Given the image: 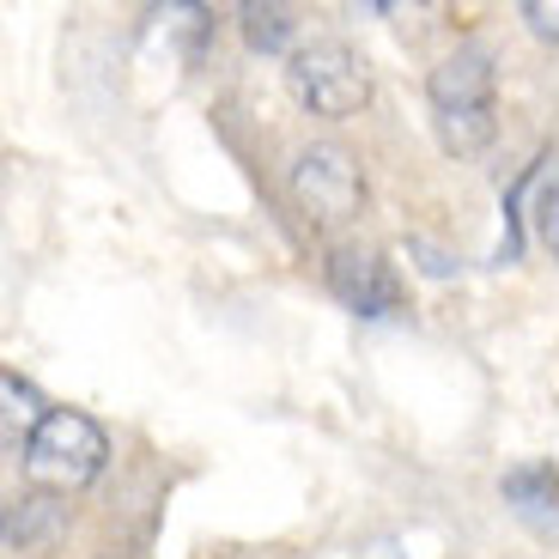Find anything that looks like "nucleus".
<instances>
[{
  "instance_id": "1a4fd4ad",
  "label": "nucleus",
  "mask_w": 559,
  "mask_h": 559,
  "mask_svg": "<svg viewBox=\"0 0 559 559\" xmlns=\"http://www.w3.org/2000/svg\"><path fill=\"white\" fill-rule=\"evenodd\" d=\"M238 25H243V43L262 49V56L286 49V37H293V13H286V7H243Z\"/></svg>"
},
{
  "instance_id": "7ed1b4c3",
  "label": "nucleus",
  "mask_w": 559,
  "mask_h": 559,
  "mask_svg": "<svg viewBox=\"0 0 559 559\" xmlns=\"http://www.w3.org/2000/svg\"><path fill=\"white\" fill-rule=\"evenodd\" d=\"M286 73H293V92H298V104H305L310 116H335V122H341V116L365 110V98H371L365 61L353 56L347 43H335V37L298 49Z\"/></svg>"
},
{
  "instance_id": "20e7f679",
  "label": "nucleus",
  "mask_w": 559,
  "mask_h": 559,
  "mask_svg": "<svg viewBox=\"0 0 559 559\" xmlns=\"http://www.w3.org/2000/svg\"><path fill=\"white\" fill-rule=\"evenodd\" d=\"M293 201L305 207L310 225L353 219V213H359V201H365L359 165H353L341 146H310V153H298V165H293Z\"/></svg>"
},
{
  "instance_id": "39448f33",
  "label": "nucleus",
  "mask_w": 559,
  "mask_h": 559,
  "mask_svg": "<svg viewBox=\"0 0 559 559\" xmlns=\"http://www.w3.org/2000/svg\"><path fill=\"white\" fill-rule=\"evenodd\" d=\"M329 293H335L353 317H390V310L402 305V280H395V267L383 262L378 250L341 243V250H329Z\"/></svg>"
},
{
  "instance_id": "0eeeda50",
  "label": "nucleus",
  "mask_w": 559,
  "mask_h": 559,
  "mask_svg": "<svg viewBox=\"0 0 559 559\" xmlns=\"http://www.w3.org/2000/svg\"><path fill=\"white\" fill-rule=\"evenodd\" d=\"M0 395H7V444L19 450V432H25V444H31L37 426L49 419V414H43V402H37V390H31L19 371H7V378H0Z\"/></svg>"
},
{
  "instance_id": "6e6552de",
  "label": "nucleus",
  "mask_w": 559,
  "mask_h": 559,
  "mask_svg": "<svg viewBox=\"0 0 559 559\" xmlns=\"http://www.w3.org/2000/svg\"><path fill=\"white\" fill-rule=\"evenodd\" d=\"M61 523V504H49L43 492H31V499H13V511H7V542L13 547H31L43 542V535Z\"/></svg>"
},
{
  "instance_id": "f03ea898",
  "label": "nucleus",
  "mask_w": 559,
  "mask_h": 559,
  "mask_svg": "<svg viewBox=\"0 0 559 559\" xmlns=\"http://www.w3.org/2000/svg\"><path fill=\"white\" fill-rule=\"evenodd\" d=\"M104 456L110 444H104L98 419H85L80 407H49V419L25 444V475L43 492H80L104 475Z\"/></svg>"
},
{
  "instance_id": "9d476101",
  "label": "nucleus",
  "mask_w": 559,
  "mask_h": 559,
  "mask_svg": "<svg viewBox=\"0 0 559 559\" xmlns=\"http://www.w3.org/2000/svg\"><path fill=\"white\" fill-rule=\"evenodd\" d=\"M535 225H542V243L559 255V189H547L542 207H535Z\"/></svg>"
},
{
  "instance_id": "f257e3e1",
  "label": "nucleus",
  "mask_w": 559,
  "mask_h": 559,
  "mask_svg": "<svg viewBox=\"0 0 559 559\" xmlns=\"http://www.w3.org/2000/svg\"><path fill=\"white\" fill-rule=\"evenodd\" d=\"M426 98H432V116H438V140L444 153H480L492 140V56L487 49H456L432 68L426 80Z\"/></svg>"
},
{
  "instance_id": "423d86ee",
  "label": "nucleus",
  "mask_w": 559,
  "mask_h": 559,
  "mask_svg": "<svg viewBox=\"0 0 559 559\" xmlns=\"http://www.w3.org/2000/svg\"><path fill=\"white\" fill-rule=\"evenodd\" d=\"M499 492L511 499V511H518L523 523H535V530H554L559 523V475H554V462H518V468H504Z\"/></svg>"
},
{
  "instance_id": "9b49d317",
  "label": "nucleus",
  "mask_w": 559,
  "mask_h": 559,
  "mask_svg": "<svg viewBox=\"0 0 559 559\" xmlns=\"http://www.w3.org/2000/svg\"><path fill=\"white\" fill-rule=\"evenodd\" d=\"M523 19H530L535 37H554L559 43V7H547V0H523Z\"/></svg>"
}]
</instances>
